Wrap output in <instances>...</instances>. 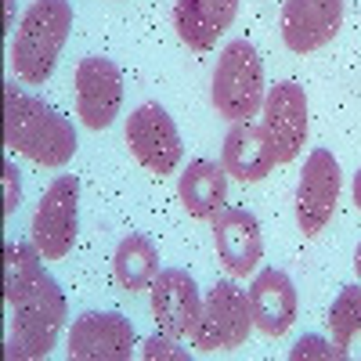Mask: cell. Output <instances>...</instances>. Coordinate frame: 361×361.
Returning a JSON list of instances; mask_svg holds the SVG:
<instances>
[{"instance_id": "cell-1", "label": "cell", "mask_w": 361, "mask_h": 361, "mask_svg": "<svg viewBox=\"0 0 361 361\" xmlns=\"http://www.w3.org/2000/svg\"><path fill=\"white\" fill-rule=\"evenodd\" d=\"M40 250L33 243H8L4 246V300H8V361H37L47 357L58 333L66 325V293L44 271Z\"/></svg>"}, {"instance_id": "cell-2", "label": "cell", "mask_w": 361, "mask_h": 361, "mask_svg": "<svg viewBox=\"0 0 361 361\" xmlns=\"http://www.w3.org/2000/svg\"><path fill=\"white\" fill-rule=\"evenodd\" d=\"M4 141L37 166H66L76 156L69 119L15 83H4Z\"/></svg>"}, {"instance_id": "cell-3", "label": "cell", "mask_w": 361, "mask_h": 361, "mask_svg": "<svg viewBox=\"0 0 361 361\" xmlns=\"http://www.w3.org/2000/svg\"><path fill=\"white\" fill-rule=\"evenodd\" d=\"M73 29V4L69 0H33L25 8L18 33L11 40V69L22 83L40 87L62 54Z\"/></svg>"}, {"instance_id": "cell-4", "label": "cell", "mask_w": 361, "mask_h": 361, "mask_svg": "<svg viewBox=\"0 0 361 361\" xmlns=\"http://www.w3.org/2000/svg\"><path fill=\"white\" fill-rule=\"evenodd\" d=\"M264 66L260 54L250 40H231L214 69V87H209V98H214L217 116L231 119V123H243V119L257 116L264 109Z\"/></svg>"}, {"instance_id": "cell-5", "label": "cell", "mask_w": 361, "mask_h": 361, "mask_svg": "<svg viewBox=\"0 0 361 361\" xmlns=\"http://www.w3.org/2000/svg\"><path fill=\"white\" fill-rule=\"evenodd\" d=\"M250 329H253L250 296L235 282H217L202 296V311H199V322L192 329V347L202 354L235 350L246 343Z\"/></svg>"}, {"instance_id": "cell-6", "label": "cell", "mask_w": 361, "mask_h": 361, "mask_svg": "<svg viewBox=\"0 0 361 361\" xmlns=\"http://www.w3.org/2000/svg\"><path fill=\"white\" fill-rule=\"evenodd\" d=\"M76 228H80V180L73 173H62L51 180L37 202L33 224H29L33 246L40 250L44 260H62L73 253Z\"/></svg>"}, {"instance_id": "cell-7", "label": "cell", "mask_w": 361, "mask_h": 361, "mask_svg": "<svg viewBox=\"0 0 361 361\" xmlns=\"http://www.w3.org/2000/svg\"><path fill=\"white\" fill-rule=\"evenodd\" d=\"M343 173L329 148H314L304 163V173L296 180V228L304 238H318L336 214Z\"/></svg>"}, {"instance_id": "cell-8", "label": "cell", "mask_w": 361, "mask_h": 361, "mask_svg": "<svg viewBox=\"0 0 361 361\" xmlns=\"http://www.w3.org/2000/svg\"><path fill=\"white\" fill-rule=\"evenodd\" d=\"M260 127L271 141V152H275V163H293L307 145V94L304 87L282 80L264 94V109H260Z\"/></svg>"}, {"instance_id": "cell-9", "label": "cell", "mask_w": 361, "mask_h": 361, "mask_svg": "<svg viewBox=\"0 0 361 361\" xmlns=\"http://www.w3.org/2000/svg\"><path fill=\"white\" fill-rule=\"evenodd\" d=\"M127 145L134 159L148 170V173H173L180 156H185V145H180V134L173 127V119L163 105L156 102H145L130 112L127 119Z\"/></svg>"}, {"instance_id": "cell-10", "label": "cell", "mask_w": 361, "mask_h": 361, "mask_svg": "<svg viewBox=\"0 0 361 361\" xmlns=\"http://www.w3.org/2000/svg\"><path fill=\"white\" fill-rule=\"evenodd\" d=\"M134 325L112 311H83L73 329L66 354L69 361H130L134 354Z\"/></svg>"}, {"instance_id": "cell-11", "label": "cell", "mask_w": 361, "mask_h": 361, "mask_svg": "<svg viewBox=\"0 0 361 361\" xmlns=\"http://www.w3.org/2000/svg\"><path fill=\"white\" fill-rule=\"evenodd\" d=\"M123 105V76L116 62L102 54H87L76 66V116L90 130H109Z\"/></svg>"}, {"instance_id": "cell-12", "label": "cell", "mask_w": 361, "mask_h": 361, "mask_svg": "<svg viewBox=\"0 0 361 361\" xmlns=\"http://www.w3.org/2000/svg\"><path fill=\"white\" fill-rule=\"evenodd\" d=\"M343 25V0H286L282 40L293 54H311L333 44Z\"/></svg>"}, {"instance_id": "cell-13", "label": "cell", "mask_w": 361, "mask_h": 361, "mask_svg": "<svg viewBox=\"0 0 361 361\" xmlns=\"http://www.w3.org/2000/svg\"><path fill=\"white\" fill-rule=\"evenodd\" d=\"M148 293H152V300H148L152 304V318L163 333L173 340L192 336L199 311H202V296H199V286L188 271H180V267L159 271L156 282L148 286Z\"/></svg>"}, {"instance_id": "cell-14", "label": "cell", "mask_w": 361, "mask_h": 361, "mask_svg": "<svg viewBox=\"0 0 361 361\" xmlns=\"http://www.w3.org/2000/svg\"><path fill=\"white\" fill-rule=\"evenodd\" d=\"M214 250L221 257V264L228 267V275L246 279L257 271L260 257H264V238H260V221L250 209H221L214 217Z\"/></svg>"}, {"instance_id": "cell-15", "label": "cell", "mask_w": 361, "mask_h": 361, "mask_svg": "<svg viewBox=\"0 0 361 361\" xmlns=\"http://www.w3.org/2000/svg\"><path fill=\"white\" fill-rule=\"evenodd\" d=\"M250 296V311H253V325L264 336H282L289 333V325L296 322V286L286 271L279 267H264L253 279V286L246 289Z\"/></svg>"}, {"instance_id": "cell-16", "label": "cell", "mask_w": 361, "mask_h": 361, "mask_svg": "<svg viewBox=\"0 0 361 361\" xmlns=\"http://www.w3.org/2000/svg\"><path fill=\"white\" fill-rule=\"evenodd\" d=\"M221 166L228 170V177L243 180V185H257V180H264L271 170L279 166L264 127L250 123V119L231 123V130L224 134V145H221Z\"/></svg>"}, {"instance_id": "cell-17", "label": "cell", "mask_w": 361, "mask_h": 361, "mask_svg": "<svg viewBox=\"0 0 361 361\" xmlns=\"http://www.w3.org/2000/svg\"><path fill=\"white\" fill-rule=\"evenodd\" d=\"M238 15V0H177L173 29L192 51H209Z\"/></svg>"}, {"instance_id": "cell-18", "label": "cell", "mask_w": 361, "mask_h": 361, "mask_svg": "<svg viewBox=\"0 0 361 361\" xmlns=\"http://www.w3.org/2000/svg\"><path fill=\"white\" fill-rule=\"evenodd\" d=\"M177 199H180L188 217L214 221L224 209V199H228V170L209 163V159L188 163V170L177 180Z\"/></svg>"}, {"instance_id": "cell-19", "label": "cell", "mask_w": 361, "mask_h": 361, "mask_svg": "<svg viewBox=\"0 0 361 361\" xmlns=\"http://www.w3.org/2000/svg\"><path fill=\"white\" fill-rule=\"evenodd\" d=\"M112 275H116L119 289H127V293L148 289L159 275V250L145 235L119 238V246L112 253Z\"/></svg>"}, {"instance_id": "cell-20", "label": "cell", "mask_w": 361, "mask_h": 361, "mask_svg": "<svg viewBox=\"0 0 361 361\" xmlns=\"http://www.w3.org/2000/svg\"><path fill=\"white\" fill-rule=\"evenodd\" d=\"M329 329H333V343L350 357L361 350V286L340 289V296L329 307Z\"/></svg>"}, {"instance_id": "cell-21", "label": "cell", "mask_w": 361, "mask_h": 361, "mask_svg": "<svg viewBox=\"0 0 361 361\" xmlns=\"http://www.w3.org/2000/svg\"><path fill=\"white\" fill-rule=\"evenodd\" d=\"M289 357H293V361H307V357H322V361H333V357H336V361H343L347 354H343L333 340L311 333V336H300V340L289 347Z\"/></svg>"}, {"instance_id": "cell-22", "label": "cell", "mask_w": 361, "mask_h": 361, "mask_svg": "<svg viewBox=\"0 0 361 361\" xmlns=\"http://www.w3.org/2000/svg\"><path fill=\"white\" fill-rule=\"evenodd\" d=\"M141 357H145V361H185V357H188V350H185V347H177V340H173V336H166L163 329H159L156 336H148V340H145Z\"/></svg>"}, {"instance_id": "cell-23", "label": "cell", "mask_w": 361, "mask_h": 361, "mask_svg": "<svg viewBox=\"0 0 361 361\" xmlns=\"http://www.w3.org/2000/svg\"><path fill=\"white\" fill-rule=\"evenodd\" d=\"M0 177H4V217H11L18 209V202H22V180H18V170H15L11 159H4Z\"/></svg>"}, {"instance_id": "cell-24", "label": "cell", "mask_w": 361, "mask_h": 361, "mask_svg": "<svg viewBox=\"0 0 361 361\" xmlns=\"http://www.w3.org/2000/svg\"><path fill=\"white\" fill-rule=\"evenodd\" d=\"M354 202H357V209H361V166H357V173H354Z\"/></svg>"}, {"instance_id": "cell-25", "label": "cell", "mask_w": 361, "mask_h": 361, "mask_svg": "<svg viewBox=\"0 0 361 361\" xmlns=\"http://www.w3.org/2000/svg\"><path fill=\"white\" fill-rule=\"evenodd\" d=\"M354 271H357V279H361V243H357V250H354Z\"/></svg>"}]
</instances>
